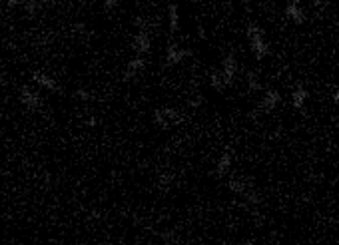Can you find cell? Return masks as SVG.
Wrapping results in <instances>:
<instances>
[{
    "label": "cell",
    "mask_w": 339,
    "mask_h": 245,
    "mask_svg": "<svg viewBox=\"0 0 339 245\" xmlns=\"http://www.w3.org/2000/svg\"><path fill=\"white\" fill-rule=\"evenodd\" d=\"M248 38H250V48L252 52L256 54L258 60H263L267 54H269V46L265 42V36H263V30L258 26V24H250L248 26Z\"/></svg>",
    "instance_id": "1"
},
{
    "label": "cell",
    "mask_w": 339,
    "mask_h": 245,
    "mask_svg": "<svg viewBox=\"0 0 339 245\" xmlns=\"http://www.w3.org/2000/svg\"><path fill=\"white\" fill-rule=\"evenodd\" d=\"M180 122H182V114L176 108L162 106L158 110H154V124L160 128H170V126L180 124Z\"/></svg>",
    "instance_id": "2"
},
{
    "label": "cell",
    "mask_w": 339,
    "mask_h": 245,
    "mask_svg": "<svg viewBox=\"0 0 339 245\" xmlns=\"http://www.w3.org/2000/svg\"><path fill=\"white\" fill-rule=\"evenodd\" d=\"M188 56H192V50L180 48L176 44H168V48H166V66H178Z\"/></svg>",
    "instance_id": "3"
},
{
    "label": "cell",
    "mask_w": 339,
    "mask_h": 245,
    "mask_svg": "<svg viewBox=\"0 0 339 245\" xmlns=\"http://www.w3.org/2000/svg\"><path fill=\"white\" fill-rule=\"evenodd\" d=\"M220 72H222L226 84L232 86V84H234V78H235V74H237V60H235V56H234L232 52L224 56V60H222V70H220Z\"/></svg>",
    "instance_id": "4"
},
{
    "label": "cell",
    "mask_w": 339,
    "mask_h": 245,
    "mask_svg": "<svg viewBox=\"0 0 339 245\" xmlns=\"http://www.w3.org/2000/svg\"><path fill=\"white\" fill-rule=\"evenodd\" d=\"M20 104H24L28 110H40L42 108V98L38 92L30 90V88H20Z\"/></svg>",
    "instance_id": "5"
},
{
    "label": "cell",
    "mask_w": 339,
    "mask_h": 245,
    "mask_svg": "<svg viewBox=\"0 0 339 245\" xmlns=\"http://www.w3.org/2000/svg\"><path fill=\"white\" fill-rule=\"evenodd\" d=\"M280 102H282L280 92H277V90H267V92H265V96H263L261 102H260V106H258V112H261V114L273 112Z\"/></svg>",
    "instance_id": "6"
},
{
    "label": "cell",
    "mask_w": 339,
    "mask_h": 245,
    "mask_svg": "<svg viewBox=\"0 0 339 245\" xmlns=\"http://www.w3.org/2000/svg\"><path fill=\"white\" fill-rule=\"evenodd\" d=\"M132 48L136 54L144 56L146 52H150L152 48V38H150V32L148 30H138V34L134 36V42H132Z\"/></svg>",
    "instance_id": "7"
},
{
    "label": "cell",
    "mask_w": 339,
    "mask_h": 245,
    "mask_svg": "<svg viewBox=\"0 0 339 245\" xmlns=\"http://www.w3.org/2000/svg\"><path fill=\"white\" fill-rule=\"evenodd\" d=\"M284 14H286V18L291 20L293 24H303V22H305V12H303V8L299 6L297 0H289L287 6H286V10H284Z\"/></svg>",
    "instance_id": "8"
},
{
    "label": "cell",
    "mask_w": 339,
    "mask_h": 245,
    "mask_svg": "<svg viewBox=\"0 0 339 245\" xmlns=\"http://www.w3.org/2000/svg\"><path fill=\"white\" fill-rule=\"evenodd\" d=\"M32 80H34V84H38L40 88H44L48 92H62V88L58 86V82L52 76L44 74V72H32Z\"/></svg>",
    "instance_id": "9"
},
{
    "label": "cell",
    "mask_w": 339,
    "mask_h": 245,
    "mask_svg": "<svg viewBox=\"0 0 339 245\" xmlns=\"http://www.w3.org/2000/svg\"><path fill=\"white\" fill-rule=\"evenodd\" d=\"M146 68V58L144 56H140V54H136L130 62H128V66H126V72H124V80H132L134 76H138L142 70Z\"/></svg>",
    "instance_id": "10"
},
{
    "label": "cell",
    "mask_w": 339,
    "mask_h": 245,
    "mask_svg": "<svg viewBox=\"0 0 339 245\" xmlns=\"http://www.w3.org/2000/svg\"><path fill=\"white\" fill-rule=\"evenodd\" d=\"M234 166V156H232V149H224V154L218 158V164H215V173L218 175H228L230 168Z\"/></svg>",
    "instance_id": "11"
},
{
    "label": "cell",
    "mask_w": 339,
    "mask_h": 245,
    "mask_svg": "<svg viewBox=\"0 0 339 245\" xmlns=\"http://www.w3.org/2000/svg\"><path fill=\"white\" fill-rule=\"evenodd\" d=\"M307 98H310V92H307V88L303 84H297L295 90H293V94H291V106L295 110H301L305 106Z\"/></svg>",
    "instance_id": "12"
},
{
    "label": "cell",
    "mask_w": 339,
    "mask_h": 245,
    "mask_svg": "<svg viewBox=\"0 0 339 245\" xmlns=\"http://www.w3.org/2000/svg\"><path fill=\"white\" fill-rule=\"evenodd\" d=\"M228 188H230V192H234L235 196H243L245 192H248L252 186H250V183L248 181H243V179H239V177H232L230 181H228Z\"/></svg>",
    "instance_id": "13"
},
{
    "label": "cell",
    "mask_w": 339,
    "mask_h": 245,
    "mask_svg": "<svg viewBox=\"0 0 339 245\" xmlns=\"http://www.w3.org/2000/svg\"><path fill=\"white\" fill-rule=\"evenodd\" d=\"M168 22H170V32H178V28H180V8H178V4L168 6Z\"/></svg>",
    "instance_id": "14"
},
{
    "label": "cell",
    "mask_w": 339,
    "mask_h": 245,
    "mask_svg": "<svg viewBox=\"0 0 339 245\" xmlns=\"http://www.w3.org/2000/svg\"><path fill=\"white\" fill-rule=\"evenodd\" d=\"M10 8H16V6H22L24 10H28V12H36V8L40 6V2L38 0H8L6 2Z\"/></svg>",
    "instance_id": "15"
},
{
    "label": "cell",
    "mask_w": 339,
    "mask_h": 245,
    "mask_svg": "<svg viewBox=\"0 0 339 245\" xmlns=\"http://www.w3.org/2000/svg\"><path fill=\"white\" fill-rule=\"evenodd\" d=\"M209 86H211L213 90H218V92H224V90L228 88V84H226V80H224L222 72L213 70V72L209 74Z\"/></svg>",
    "instance_id": "16"
},
{
    "label": "cell",
    "mask_w": 339,
    "mask_h": 245,
    "mask_svg": "<svg viewBox=\"0 0 339 245\" xmlns=\"http://www.w3.org/2000/svg\"><path fill=\"white\" fill-rule=\"evenodd\" d=\"M174 172L172 170H162L160 173H158V186L162 188V190H168L172 183H174Z\"/></svg>",
    "instance_id": "17"
},
{
    "label": "cell",
    "mask_w": 339,
    "mask_h": 245,
    "mask_svg": "<svg viewBox=\"0 0 339 245\" xmlns=\"http://www.w3.org/2000/svg\"><path fill=\"white\" fill-rule=\"evenodd\" d=\"M248 86H250L254 92L263 90V86H261V82L258 80V74H256V72H248Z\"/></svg>",
    "instance_id": "18"
},
{
    "label": "cell",
    "mask_w": 339,
    "mask_h": 245,
    "mask_svg": "<svg viewBox=\"0 0 339 245\" xmlns=\"http://www.w3.org/2000/svg\"><path fill=\"white\" fill-rule=\"evenodd\" d=\"M74 96H76L78 100H82V102H90L92 98H94V94H92L90 90H86V88H78V90L74 92Z\"/></svg>",
    "instance_id": "19"
},
{
    "label": "cell",
    "mask_w": 339,
    "mask_h": 245,
    "mask_svg": "<svg viewBox=\"0 0 339 245\" xmlns=\"http://www.w3.org/2000/svg\"><path fill=\"white\" fill-rule=\"evenodd\" d=\"M102 4H104V10H114L118 6V0H102Z\"/></svg>",
    "instance_id": "20"
},
{
    "label": "cell",
    "mask_w": 339,
    "mask_h": 245,
    "mask_svg": "<svg viewBox=\"0 0 339 245\" xmlns=\"http://www.w3.org/2000/svg\"><path fill=\"white\" fill-rule=\"evenodd\" d=\"M74 32H78V34H90V32H88V28H86V24H84V22H78V24L74 26Z\"/></svg>",
    "instance_id": "21"
},
{
    "label": "cell",
    "mask_w": 339,
    "mask_h": 245,
    "mask_svg": "<svg viewBox=\"0 0 339 245\" xmlns=\"http://www.w3.org/2000/svg\"><path fill=\"white\" fill-rule=\"evenodd\" d=\"M331 100H333L335 104H339V82L335 84V88H333V92H331Z\"/></svg>",
    "instance_id": "22"
},
{
    "label": "cell",
    "mask_w": 339,
    "mask_h": 245,
    "mask_svg": "<svg viewBox=\"0 0 339 245\" xmlns=\"http://www.w3.org/2000/svg\"><path fill=\"white\" fill-rule=\"evenodd\" d=\"M310 2H312L315 8H321V6H323V0H310Z\"/></svg>",
    "instance_id": "23"
},
{
    "label": "cell",
    "mask_w": 339,
    "mask_h": 245,
    "mask_svg": "<svg viewBox=\"0 0 339 245\" xmlns=\"http://www.w3.org/2000/svg\"><path fill=\"white\" fill-rule=\"evenodd\" d=\"M200 102H202L200 98H194V100L190 102V106H192V108H198V106H200Z\"/></svg>",
    "instance_id": "24"
},
{
    "label": "cell",
    "mask_w": 339,
    "mask_h": 245,
    "mask_svg": "<svg viewBox=\"0 0 339 245\" xmlns=\"http://www.w3.org/2000/svg\"><path fill=\"white\" fill-rule=\"evenodd\" d=\"M86 124H88V126H96V124H98V122H96V118H90V120L86 122Z\"/></svg>",
    "instance_id": "25"
},
{
    "label": "cell",
    "mask_w": 339,
    "mask_h": 245,
    "mask_svg": "<svg viewBox=\"0 0 339 245\" xmlns=\"http://www.w3.org/2000/svg\"><path fill=\"white\" fill-rule=\"evenodd\" d=\"M40 4H52V2H58V0H38Z\"/></svg>",
    "instance_id": "26"
}]
</instances>
